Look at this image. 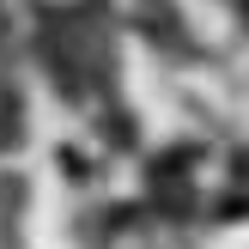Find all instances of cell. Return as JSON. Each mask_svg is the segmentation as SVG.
I'll return each instance as SVG.
<instances>
[{"label": "cell", "mask_w": 249, "mask_h": 249, "mask_svg": "<svg viewBox=\"0 0 249 249\" xmlns=\"http://www.w3.org/2000/svg\"><path fill=\"white\" fill-rule=\"evenodd\" d=\"M0 36H6V6H0Z\"/></svg>", "instance_id": "7a4b0ae2"}, {"label": "cell", "mask_w": 249, "mask_h": 249, "mask_svg": "<svg viewBox=\"0 0 249 249\" xmlns=\"http://www.w3.org/2000/svg\"><path fill=\"white\" fill-rule=\"evenodd\" d=\"M18 134H24V104H18L12 85H0V152H12Z\"/></svg>", "instance_id": "6da1fadb"}]
</instances>
